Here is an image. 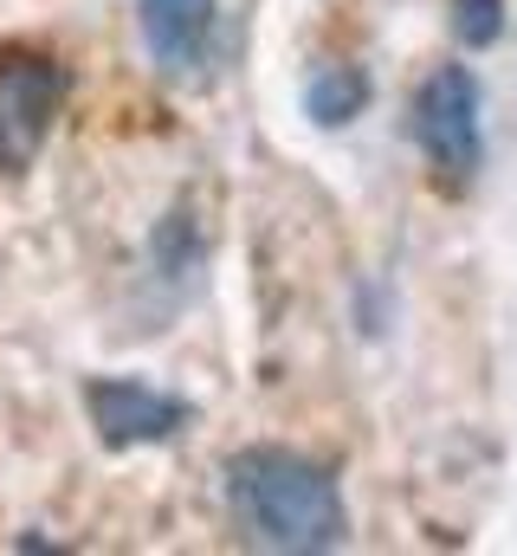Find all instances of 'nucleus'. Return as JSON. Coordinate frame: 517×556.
I'll use <instances>...</instances> for the list:
<instances>
[{
    "label": "nucleus",
    "mask_w": 517,
    "mask_h": 556,
    "mask_svg": "<svg viewBox=\"0 0 517 556\" xmlns=\"http://www.w3.org/2000/svg\"><path fill=\"white\" fill-rule=\"evenodd\" d=\"M227 505L258 551L324 556L350 544V505L337 472L291 446H240L227 459Z\"/></svg>",
    "instance_id": "1"
},
{
    "label": "nucleus",
    "mask_w": 517,
    "mask_h": 556,
    "mask_svg": "<svg viewBox=\"0 0 517 556\" xmlns=\"http://www.w3.org/2000/svg\"><path fill=\"white\" fill-rule=\"evenodd\" d=\"M486 98H479V78L466 65H440L427 72L420 98H414V142H420V162H427V181L459 201L479 168H486Z\"/></svg>",
    "instance_id": "2"
},
{
    "label": "nucleus",
    "mask_w": 517,
    "mask_h": 556,
    "mask_svg": "<svg viewBox=\"0 0 517 556\" xmlns=\"http://www.w3.org/2000/svg\"><path fill=\"white\" fill-rule=\"evenodd\" d=\"M65 65L46 46H0V175L20 181L59 124Z\"/></svg>",
    "instance_id": "3"
},
{
    "label": "nucleus",
    "mask_w": 517,
    "mask_h": 556,
    "mask_svg": "<svg viewBox=\"0 0 517 556\" xmlns=\"http://www.w3.org/2000/svg\"><path fill=\"white\" fill-rule=\"evenodd\" d=\"M85 415H91L104 446L124 453V446H162V440H175L194 420V408L181 395H168V389L136 382V376H91L85 382Z\"/></svg>",
    "instance_id": "4"
},
{
    "label": "nucleus",
    "mask_w": 517,
    "mask_h": 556,
    "mask_svg": "<svg viewBox=\"0 0 517 556\" xmlns=\"http://www.w3.org/2000/svg\"><path fill=\"white\" fill-rule=\"evenodd\" d=\"M220 7L214 0H142V46L168 85H201L214 72Z\"/></svg>",
    "instance_id": "5"
},
{
    "label": "nucleus",
    "mask_w": 517,
    "mask_h": 556,
    "mask_svg": "<svg viewBox=\"0 0 517 556\" xmlns=\"http://www.w3.org/2000/svg\"><path fill=\"white\" fill-rule=\"evenodd\" d=\"M369 104V72L363 65H317L311 72V85H304V111L324 124V130H337V124H350L356 111Z\"/></svg>",
    "instance_id": "6"
},
{
    "label": "nucleus",
    "mask_w": 517,
    "mask_h": 556,
    "mask_svg": "<svg viewBox=\"0 0 517 556\" xmlns=\"http://www.w3.org/2000/svg\"><path fill=\"white\" fill-rule=\"evenodd\" d=\"M453 33L466 52H486L505 33V0H453Z\"/></svg>",
    "instance_id": "7"
}]
</instances>
